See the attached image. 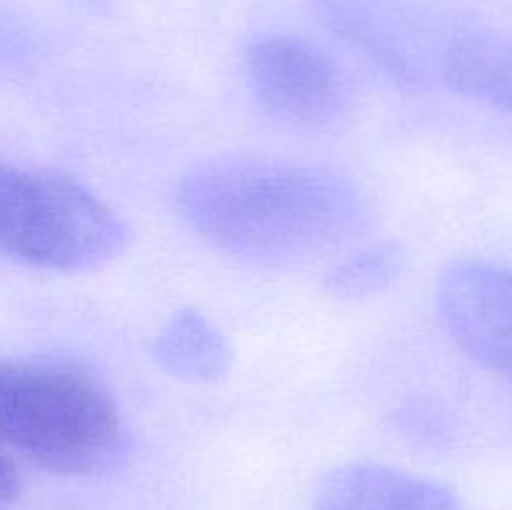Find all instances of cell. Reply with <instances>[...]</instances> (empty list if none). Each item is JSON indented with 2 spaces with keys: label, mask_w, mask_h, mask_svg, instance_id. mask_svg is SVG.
I'll return each mask as SVG.
<instances>
[{
  "label": "cell",
  "mask_w": 512,
  "mask_h": 510,
  "mask_svg": "<svg viewBox=\"0 0 512 510\" xmlns=\"http://www.w3.org/2000/svg\"><path fill=\"white\" fill-rule=\"evenodd\" d=\"M180 218L210 248L293 268L343 248L368 225L365 195L333 170L273 158H220L183 175Z\"/></svg>",
  "instance_id": "1"
},
{
  "label": "cell",
  "mask_w": 512,
  "mask_h": 510,
  "mask_svg": "<svg viewBox=\"0 0 512 510\" xmlns=\"http://www.w3.org/2000/svg\"><path fill=\"white\" fill-rule=\"evenodd\" d=\"M0 445L63 475L115 468L128 428L110 390L75 365L0 360Z\"/></svg>",
  "instance_id": "2"
},
{
  "label": "cell",
  "mask_w": 512,
  "mask_h": 510,
  "mask_svg": "<svg viewBox=\"0 0 512 510\" xmlns=\"http://www.w3.org/2000/svg\"><path fill=\"white\" fill-rule=\"evenodd\" d=\"M125 220L80 180L0 165V258L38 270L80 273L118 258Z\"/></svg>",
  "instance_id": "3"
},
{
  "label": "cell",
  "mask_w": 512,
  "mask_h": 510,
  "mask_svg": "<svg viewBox=\"0 0 512 510\" xmlns=\"http://www.w3.org/2000/svg\"><path fill=\"white\" fill-rule=\"evenodd\" d=\"M250 90L273 118L323 130L350 110V85L330 55L293 35H265L245 58Z\"/></svg>",
  "instance_id": "4"
},
{
  "label": "cell",
  "mask_w": 512,
  "mask_h": 510,
  "mask_svg": "<svg viewBox=\"0 0 512 510\" xmlns=\"http://www.w3.org/2000/svg\"><path fill=\"white\" fill-rule=\"evenodd\" d=\"M440 323L480 368L512 380V265L455 260L435 288Z\"/></svg>",
  "instance_id": "5"
},
{
  "label": "cell",
  "mask_w": 512,
  "mask_h": 510,
  "mask_svg": "<svg viewBox=\"0 0 512 510\" xmlns=\"http://www.w3.org/2000/svg\"><path fill=\"white\" fill-rule=\"evenodd\" d=\"M315 510H463L448 485L380 463L335 468L315 493Z\"/></svg>",
  "instance_id": "6"
},
{
  "label": "cell",
  "mask_w": 512,
  "mask_h": 510,
  "mask_svg": "<svg viewBox=\"0 0 512 510\" xmlns=\"http://www.w3.org/2000/svg\"><path fill=\"white\" fill-rule=\"evenodd\" d=\"M153 358L165 373L188 383H218L233 368V348L198 310H180L153 343Z\"/></svg>",
  "instance_id": "7"
},
{
  "label": "cell",
  "mask_w": 512,
  "mask_h": 510,
  "mask_svg": "<svg viewBox=\"0 0 512 510\" xmlns=\"http://www.w3.org/2000/svg\"><path fill=\"white\" fill-rule=\"evenodd\" d=\"M440 68L453 90L512 115V40L490 33H460L445 48Z\"/></svg>",
  "instance_id": "8"
},
{
  "label": "cell",
  "mask_w": 512,
  "mask_h": 510,
  "mask_svg": "<svg viewBox=\"0 0 512 510\" xmlns=\"http://www.w3.org/2000/svg\"><path fill=\"white\" fill-rule=\"evenodd\" d=\"M405 255L400 243H378L365 245L355 253L340 258L325 275V288L340 300L370 298L383 293L385 288L400 278L405 270Z\"/></svg>",
  "instance_id": "9"
},
{
  "label": "cell",
  "mask_w": 512,
  "mask_h": 510,
  "mask_svg": "<svg viewBox=\"0 0 512 510\" xmlns=\"http://www.w3.org/2000/svg\"><path fill=\"white\" fill-rule=\"evenodd\" d=\"M20 493V478L15 470L13 460L0 450V510L8 508Z\"/></svg>",
  "instance_id": "10"
}]
</instances>
